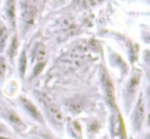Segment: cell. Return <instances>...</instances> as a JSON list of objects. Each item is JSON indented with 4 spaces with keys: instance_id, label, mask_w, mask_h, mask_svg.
I'll list each match as a JSON object with an SVG mask.
<instances>
[{
    "instance_id": "ffe728a7",
    "label": "cell",
    "mask_w": 150,
    "mask_h": 139,
    "mask_svg": "<svg viewBox=\"0 0 150 139\" xmlns=\"http://www.w3.org/2000/svg\"><path fill=\"white\" fill-rule=\"evenodd\" d=\"M0 139H11V138H7V137H3V136H0Z\"/></svg>"
},
{
    "instance_id": "8992f818",
    "label": "cell",
    "mask_w": 150,
    "mask_h": 139,
    "mask_svg": "<svg viewBox=\"0 0 150 139\" xmlns=\"http://www.w3.org/2000/svg\"><path fill=\"white\" fill-rule=\"evenodd\" d=\"M60 28L67 35H73L76 33V25L71 17H63L60 21Z\"/></svg>"
},
{
    "instance_id": "2e32d148",
    "label": "cell",
    "mask_w": 150,
    "mask_h": 139,
    "mask_svg": "<svg viewBox=\"0 0 150 139\" xmlns=\"http://www.w3.org/2000/svg\"><path fill=\"white\" fill-rule=\"evenodd\" d=\"M69 110H72L73 112H79L80 110H82L81 104H79L78 102L72 101V102H70V103H69Z\"/></svg>"
},
{
    "instance_id": "52a82bcc",
    "label": "cell",
    "mask_w": 150,
    "mask_h": 139,
    "mask_svg": "<svg viewBox=\"0 0 150 139\" xmlns=\"http://www.w3.org/2000/svg\"><path fill=\"white\" fill-rule=\"evenodd\" d=\"M7 120L13 125V128L17 129L18 131H22L26 128L24 122L21 120V118H20L13 110H8V112H7Z\"/></svg>"
},
{
    "instance_id": "7a4b0ae2",
    "label": "cell",
    "mask_w": 150,
    "mask_h": 139,
    "mask_svg": "<svg viewBox=\"0 0 150 139\" xmlns=\"http://www.w3.org/2000/svg\"><path fill=\"white\" fill-rule=\"evenodd\" d=\"M101 81H102L103 89H104L105 97L110 105L111 108H116V103H115V94H114V86L111 81L110 76L106 72V70H103L102 76H101Z\"/></svg>"
},
{
    "instance_id": "6da1fadb",
    "label": "cell",
    "mask_w": 150,
    "mask_h": 139,
    "mask_svg": "<svg viewBox=\"0 0 150 139\" xmlns=\"http://www.w3.org/2000/svg\"><path fill=\"white\" fill-rule=\"evenodd\" d=\"M38 99L41 102L45 108L46 112L48 114L50 118L52 120V122L58 126H62L63 121H64V117H63L62 112L60 110V108L50 99L46 95L44 94H38Z\"/></svg>"
},
{
    "instance_id": "e0dca14e",
    "label": "cell",
    "mask_w": 150,
    "mask_h": 139,
    "mask_svg": "<svg viewBox=\"0 0 150 139\" xmlns=\"http://www.w3.org/2000/svg\"><path fill=\"white\" fill-rule=\"evenodd\" d=\"M44 68V62H37L34 68V71H33V76H37L39 73H41V71L43 70Z\"/></svg>"
},
{
    "instance_id": "4fadbf2b",
    "label": "cell",
    "mask_w": 150,
    "mask_h": 139,
    "mask_svg": "<svg viewBox=\"0 0 150 139\" xmlns=\"http://www.w3.org/2000/svg\"><path fill=\"white\" fill-rule=\"evenodd\" d=\"M102 0H76V4L82 8H90L95 5L99 4Z\"/></svg>"
},
{
    "instance_id": "8fae6325",
    "label": "cell",
    "mask_w": 150,
    "mask_h": 139,
    "mask_svg": "<svg viewBox=\"0 0 150 139\" xmlns=\"http://www.w3.org/2000/svg\"><path fill=\"white\" fill-rule=\"evenodd\" d=\"M69 130H70L71 135L75 139H81L82 130H81V126H80L78 122H76V121H70V123H69Z\"/></svg>"
},
{
    "instance_id": "ba28073f",
    "label": "cell",
    "mask_w": 150,
    "mask_h": 139,
    "mask_svg": "<svg viewBox=\"0 0 150 139\" xmlns=\"http://www.w3.org/2000/svg\"><path fill=\"white\" fill-rule=\"evenodd\" d=\"M140 77H141L140 72L136 71L131 77V79H129V82L127 84V93H129V95L131 97L135 94L136 90H137V87L140 83Z\"/></svg>"
},
{
    "instance_id": "277c9868",
    "label": "cell",
    "mask_w": 150,
    "mask_h": 139,
    "mask_svg": "<svg viewBox=\"0 0 150 139\" xmlns=\"http://www.w3.org/2000/svg\"><path fill=\"white\" fill-rule=\"evenodd\" d=\"M21 103L23 105L24 110L28 112L30 117L32 119H34L35 121H38L40 123H43V117H42L41 112L38 110V108L35 106V104L32 101H30L28 98L26 97H21Z\"/></svg>"
},
{
    "instance_id": "9a60e30c",
    "label": "cell",
    "mask_w": 150,
    "mask_h": 139,
    "mask_svg": "<svg viewBox=\"0 0 150 139\" xmlns=\"http://www.w3.org/2000/svg\"><path fill=\"white\" fill-rule=\"evenodd\" d=\"M18 47H19V41H18V39L15 37L13 39V42H11V48H9V51H8V55L11 56V58H13V56L16 55Z\"/></svg>"
},
{
    "instance_id": "9c48e42d",
    "label": "cell",
    "mask_w": 150,
    "mask_h": 139,
    "mask_svg": "<svg viewBox=\"0 0 150 139\" xmlns=\"http://www.w3.org/2000/svg\"><path fill=\"white\" fill-rule=\"evenodd\" d=\"M6 15L11 27L16 28V2L15 0H7L6 3Z\"/></svg>"
},
{
    "instance_id": "5b68a950",
    "label": "cell",
    "mask_w": 150,
    "mask_h": 139,
    "mask_svg": "<svg viewBox=\"0 0 150 139\" xmlns=\"http://www.w3.org/2000/svg\"><path fill=\"white\" fill-rule=\"evenodd\" d=\"M36 13H37V9H36V7L33 6V5L28 4L27 6L24 8L23 21H24L25 28H29L33 25L36 19Z\"/></svg>"
},
{
    "instance_id": "44dd1931",
    "label": "cell",
    "mask_w": 150,
    "mask_h": 139,
    "mask_svg": "<svg viewBox=\"0 0 150 139\" xmlns=\"http://www.w3.org/2000/svg\"><path fill=\"white\" fill-rule=\"evenodd\" d=\"M44 139H52V138H50V137H44Z\"/></svg>"
},
{
    "instance_id": "ac0fdd59",
    "label": "cell",
    "mask_w": 150,
    "mask_h": 139,
    "mask_svg": "<svg viewBox=\"0 0 150 139\" xmlns=\"http://www.w3.org/2000/svg\"><path fill=\"white\" fill-rule=\"evenodd\" d=\"M5 68H6V64H5L4 57H0V77L3 76V74L5 72Z\"/></svg>"
},
{
    "instance_id": "d6986e66",
    "label": "cell",
    "mask_w": 150,
    "mask_h": 139,
    "mask_svg": "<svg viewBox=\"0 0 150 139\" xmlns=\"http://www.w3.org/2000/svg\"><path fill=\"white\" fill-rule=\"evenodd\" d=\"M3 130H6V129H5V127L0 125V132H1V131H3Z\"/></svg>"
},
{
    "instance_id": "5bb4252c",
    "label": "cell",
    "mask_w": 150,
    "mask_h": 139,
    "mask_svg": "<svg viewBox=\"0 0 150 139\" xmlns=\"http://www.w3.org/2000/svg\"><path fill=\"white\" fill-rule=\"evenodd\" d=\"M26 68H27V56H26V52H25V50H24V51L22 52L21 56H20V59H19V70H20V73H21L22 77H24V75H25Z\"/></svg>"
},
{
    "instance_id": "7c38bea8",
    "label": "cell",
    "mask_w": 150,
    "mask_h": 139,
    "mask_svg": "<svg viewBox=\"0 0 150 139\" xmlns=\"http://www.w3.org/2000/svg\"><path fill=\"white\" fill-rule=\"evenodd\" d=\"M8 39V31L5 25L0 21V51H3Z\"/></svg>"
},
{
    "instance_id": "3957f363",
    "label": "cell",
    "mask_w": 150,
    "mask_h": 139,
    "mask_svg": "<svg viewBox=\"0 0 150 139\" xmlns=\"http://www.w3.org/2000/svg\"><path fill=\"white\" fill-rule=\"evenodd\" d=\"M144 118H145V104H144L143 95L141 94L133 112V127L135 128V130H139L141 128L144 122Z\"/></svg>"
},
{
    "instance_id": "30bf717a",
    "label": "cell",
    "mask_w": 150,
    "mask_h": 139,
    "mask_svg": "<svg viewBox=\"0 0 150 139\" xmlns=\"http://www.w3.org/2000/svg\"><path fill=\"white\" fill-rule=\"evenodd\" d=\"M45 57H46V51L44 45L41 43L36 44L33 51V58L37 60V62H44Z\"/></svg>"
}]
</instances>
